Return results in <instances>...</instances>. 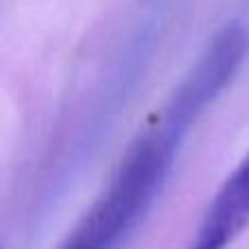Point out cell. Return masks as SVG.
Listing matches in <instances>:
<instances>
[{
  "label": "cell",
  "instance_id": "cell-1",
  "mask_svg": "<svg viewBox=\"0 0 249 249\" xmlns=\"http://www.w3.org/2000/svg\"><path fill=\"white\" fill-rule=\"evenodd\" d=\"M190 124L166 105L124 149L109 181L57 249H123L158 199Z\"/></svg>",
  "mask_w": 249,
  "mask_h": 249
},
{
  "label": "cell",
  "instance_id": "cell-2",
  "mask_svg": "<svg viewBox=\"0 0 249 249\" xmlns=\"http://www.w3.org/2000/svg\"><path fill=\"white\" fill-rule=\"evenodd\" d=\"M249 225V151L212 197L186 249H230Z\"/></svg>",
  "mask_w": 249,
  "mask_h": 249
}]
</instances>
